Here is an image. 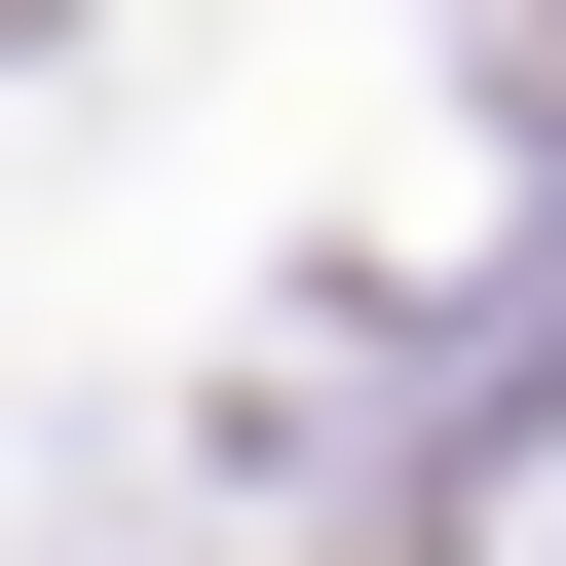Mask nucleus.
<instances>
[{"label":"nucleus","instance_id":"1","mask_svg":"<svg viewBox=\"0 0 566 566\" xmlns=\"http://www.w3.org/2000/svg\"><path fill=\"white\" fill-rule=\"evenodd\" d=\"M0 39H76V0H0Z\"/></svg>","mask_w":566,"mask_h":566}]
</instances>
